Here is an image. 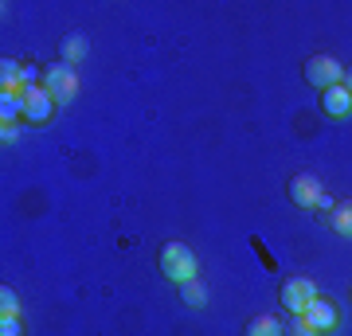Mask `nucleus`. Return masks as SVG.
<instances>
[{"mask_svg":"<svg viewBox=\"0 0 352 336\" xmlns=\"http://www.w3.org/2000/svg\"><path fill=\"white\" fill-rule=\"evenodd\" d=\"M180 298H184V305H192V309H204V305H208V286H204L200 278H196V282H184V286H180Z\"/></svg>","mask_w":352,"mask_h":336,"instance_id":"nucleus-14","label":"nucleus"},{"mask_svg":"<svg viewBox=\"0 0 352 336\" xmlns=\"http://www.w3.org/2000/svg\"><path fill=\"white\" fill-rule=\"evenodd\" d=\"M286 336H321V333H317V328H309V324H305V317H289Z\"/></svg>","mask_w":352,"mask_h":336,"instance_id":"nucleus-16","label":"nucleus"},{"mask_svg":"<svg viewBox=\"0 0 352 336\" xmlns=\"http://www.w3.org/2000/svg\"><path fill=\"white\" fill-rule=\"evenodd\" d=\"M20 63H12V59H4L0 63V87H4V94H24V82H20Z\"/></svg>","mask_w":352,"mask_h":336,"instance_id":"nucleus-10","label":"nucleus"},{"mask_svg":"<svg viewBox=\"0 0 352 336\" xmlns=\"http://www.w3.org/2000/svg\"><path fill=\"white\" fill-rule=\"evenodd\" d=\"M157 262H161V274L168 278V282H176V286L200 278V262H196V254H192L184 243H164Z\"/></svg>","mask_w":352,"mask_h":336,"instance_id":"nucleus-1","label":"nucleus"},{"mask_svg":"<svg viewBox=\"0 0 352 336\" xmlns=\"http://www.w3.org/2000/svg\"><path fill=\"white\" fill-rule=\"evenodd\" d=\"M24 98H28L24 122H32V125H47V122H51V113H55V98L47 94V87H32V90H24Z\"/></svg>","mask_w":352,"mask_h":336,"instance_id":"nucleus-7","label":"nucleus"},{"mask_svg":"<svg viewBox=\"0 0 352 336\" xmlns=\"http://www.w3.org/2000/svg\"><path fill=\"white\" fill-rule=\"evenodd\" d=\"M289 196H294V203H298V208L314 212L317 203H321V196H325V188H321V180H317V176L302 172V176H294V180H289Z\"/></svg>","mask_w":352,"mask_h":336,"instance_id":"nucleus-6","label":"nucleus"},{"mask_svg":"<svg viewBox=\"0 0 352 336\" xmlns=\"http://www.w3.org/2000/svg\"><path fill=\"white\" fill-rule=\"evenodd\" d=\"M329 223H333L337 235L352 238V199H344V203H337V208L329 212Z\"/></svg>","mask_w":352,"mask_h":336,"instance_id":"nucleus-12","label":"nucleus"},{"mask_svg":"<svg viewBox=\"0 0 352 336\" xmlns=\"http://www.w3.org/2000/svg\"><path fill=\"white\" fill-rule=\"evenodd\" d=\"M302 317H305V324H309V328H317L321 336H325V333H333V328L340 324L337 305H333L329 298H314L309 305H305V313H302Z\"/></svg>","mask_w":352,"mask_h":336,"instance_id":"nucleus-5","label":"nucleus"},{"mask_svg":"<svg viewBox=\"0 0 352 336\" xmlns=\"http://www.w3.org/2000/svg\"><path fill=\"white\" fill-rule=\"evenodd\" d=\"M0 317H20V298H16V289H0Z\"/></svg>","mask_w":352,"mask_h":336,"instance_id":"nucleus-15","label":"nucleus"},{"mask_svg":"<svg viewBox=\"0 0 352 336\" xmlns=\"http://www.w3.org/2000/svg\"><path fill=\"white\" fill-rule=\"evenodd\" d=\"M63 63H71V67H75L78 59H87V51H90V43H87V36H82V32H71V36L63 39Z\"/></svg>","mask_w":352,"mask_h":336,"instance_id":"nucleus-11","label":"nucleus"},{"mask_svg":"<svg viewBox=\"0 0 352 336\" xmlns=\"http://www.w3.org/2000/svg\"><path fill=\"white\" fill-rule=\"evenodd\" d=\"M314 298H321V293H317V286L309 278H289L286 286H282V309H286L289 317H302L305 305Z\"/></svg>","mask_w":352,"mask_h":336,"instance_id":"nucleus-4","label":"nucleus"},{"mask_svg":"<svg viewBox=\"0 0 352 336\" xmlns=\"http://www.w3.org/2000/svg\"><path fill=\"white\" fill-rule=\"evenodd\" d=\"M43 87H47V94L55 102H71L78 94V75H75V67L71 63H51L47 71H43Z\"/></svg>","mask_w":352,"mask_h":336,"instance_id":"nucleus-2","label":"nucleus"},{"mask_svg":"<svg viewBox=\"0 0 352 336\" xmlns=\"http://www.w3.org/2000/svg\"><path fill=\"white\" fill-rule=\"evenodd\" d=\"M340 87H349V90H352V67L344 71V82H340Z\"/></svg>","mask_w":352,"mask_h":336,"instance_id":"nucleus-19","label":"nucleus"},{"mask_svg":"<svg viewBox=\"0 0 352 336\" xmlns=\"http://www.w3.org/2000/svg\"><path fill=\"white\" fill-rule=\"evenodd\" d=\"M247 336H286V324L278 321V317H254L247 324Z\"/></svg>","mask_w":352,"mask_h":336,"instance_id":"nucleus-13","label":"nucleus"},{"mask_svg":"<svg viewBox=\"0 0 352 336\" xmlns=\"http://www.w3.org/2000/svg\"><path fill=\"white\" fill-rule=\"evenodd\" d=\"M0 336H24L20 317H0Z\"/></svg>","mask_w":352,"mask_h":336,"instance_id":"nucleus-17","label":"nucleus"},{"mask_svg":"<svg viewBox=\"0 0 352 336\" xmlns=\"http://www.w3.org/2000/svg\"><path fill=\"white\" fill-rule=\"evenodd\" d=\"M28 110V98L24 94H0V122L4 125H16Z\"/></svg>","mask_w":352,"mask_h":336,"instance_id":"nucleus-9","label":"nucleus"},{"mask_svg":"<svg viewBox=\"0 0 352 336\" xmlns=\"http://www.w3.org/2000/svg\"><path fill=\"white\" fill-rule=\"evenodd\" d=\"M305 78H309V87H317V90L340 87V82H344V67H340L333 55H314V59L305 63Z\"/></svg>","mask_w":352,"mask_h":336,"instance_id":"nucleus-3","label":"nucleus"},{"mask_svg":"<svg viewBox=\"0 0 352 336\" xmlns=\"http://www.w3.org/2000/svg\"><path fill=\"white\" fill-rule=\"evenodd\" d=\"M321 110L329 113V117H349L352 113V90L349 87H329V90H321Z\"/></svg>","mask_w":352,"mask_h":336,"instance_id":"nucleus-8","label":"nucleus"},{"mask_svg":"<svg viewBox=\"0 0 352 336\" xmlns=\"http://www.w3.org/2000/svg\"><path fill=\"white\" fill-rule=\"evenodd\" d=\"M36 78H39V71H36V67H24V71H20V82H24V90H32V87H36Z\"/></svg>","mask_w":352,"mask_h":336,"instance_id":"nucleus-18","label":"nucleus"}]
</instances>
